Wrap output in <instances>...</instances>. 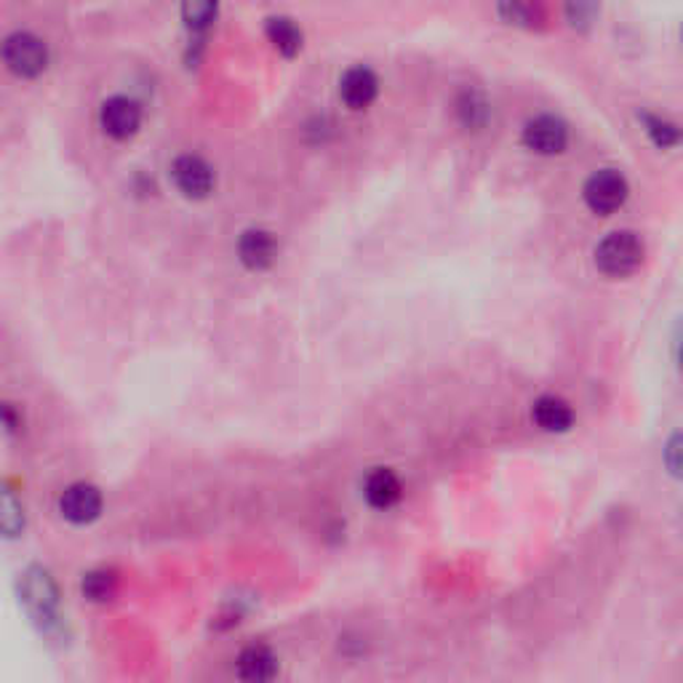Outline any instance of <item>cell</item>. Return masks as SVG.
Instances as JSON below:
<instances>
[{"label": "cell", "mask_w": 683, "mask_h": 683, "mask_svg": "<svg viewBox=\"0 0 683 683\" xmlns=\"http://www.w3.org/2000/svg\"><path fill=\"white\" fill-rule=\"evenodd\" d=\"M19 601L28 611L30 622L35 625L38 633L49 641H62L65 638V617H62V598L54 577L43 566H30L19 579Z\"/></svg>", "instance_id": "6da1fadb"}, {"label": "cell", "mask_w": 683, "mask_h": 683, "mask_svg": "<svg viewBox=\"0 0 683 683\" xmlns=\"http://www.w3.org/2000/svg\"><path fill=\"white\" fill-rule=\"evenodd\" d=\"M643 262V241L633 230H615L596 246V265L604 276L625 278Z\"/></svg>", "instance_id": "7a4b0ae2"}, {"label": "cell", "mask_w": 683, "mask_h": 683, "mask_svg": "<svg viewBox=\"0 0 683 683\" xmlns=\"http://www.w3.org/2000/svg\"><path fill=\"white\" fill-rule=\"evenodd\" d=\"M6 67L22 78H35L49 65V49L41 38L33 33H11L3 43Z\"/></svg>", "instance_id": "3957f363"}, {"label": "cell", "mask_w": 683, "mask_h": 683, "mask_svg": "<svg viewBox=\"0 0 683 683\" xmlns=\"http://www.w3.org/2000/svg\"><path fill=\"white\" fill-rule=\"evenodd\" d=\"M628 193H630L628 180H625L617 169L596 171V174L585 182L583 190L585 203L590 206V212L601 216H609L615 214L617 209H622L625 201H628Z\"/></svg>", "instance_id": "277c9868"}, {"label": "cell", "mask_w": 683, "mask_h": 683, "mask_svg": "<svg viewBox=\"0 0 683 683\" xmlns=\"http://www.w3.org/2000/svg\"><path fill=\"white\" fill-rule=\"evenodd\" d=\"M523 145L540 156H558L569 145V126L555 115H537L523 129Z\"/></svg>", "instance_id": "5b68a950"}, {"label": "cell", "mask_w": 683, "mask_h": 683, "mask_svg": "<svg viewBox=\"0 0 683 683\" xmlns=\"http://www.w3.org/2000/svg\"><path fill=\"white\" fill-rule=\"evenodd\" d=\"M60 513L62 519L75 523V526L97 521L102 513V491L92 483H73V487L62 491Z\"/></svg>", "instance_id": "8992f818"}, {"label": "cell", "mask_w": 683, "mask_h": 683, "mask_svg": "<svg viewBox=\"0 0 683 683\" xmlns=\"http://www.w3.org/2000/svg\"><path fill=\"white\" fill-rule=\"evenodd\" d=\"M171 180L188 198H206L214 188V169L201 156H180L171 163Z\"/></svg>", "instance_id": "52a82bcc"}, {"label": "cell", "mask_w": 683, "mask_h": 683, "mask_svg": "<svg viewBox=\"0 0 683 683\" xmlns=\"http://www.w3.org/2000/svg\"><path fill=\"white\" fill-rule=\"evenodd\" d=\"M99 124L113 139H129L137 134L139 124H142V110L129 97H110L102 105Z\"/></svg>", "instance_id": "ba28073f"}, {"label": "cell", "mask_w": 683, "mask_h": 683, "mask_svg": "<svg viewBox=\"0 0 683 683\" xmlns=\"http://www.w3.org/2000/svg\"><path fill=\"white\" fill-rule=\"evenodd\" d=\"M280 670L276 651L265 643H252L235 660V673L244 683H273Z\"/></svg>", "instance_id": "9c48e42d"}, {"label": "cell", "mask_w": 683, "mask_h": 683, "mask_svg": "<svg viewBox=\"0 0 683 683\" xmlns=\"http://www.w3.org/2000/svg\"><path fill=\"white\" fill-rule=\"evenodd\" d=\"M380 81L369 67H350L340 81V97L350 110H363L376 99Z\"/></svg>", "instance_id": "30bf717a"}, {"label": "cell", "mask_w": 683, "mask_h": 683, "mask_svg": "<svg viewBox=\"0 0 683 683\" xmlns=\"http://www.w3.org/2000/svg\"><path fill=\"white\" fill-rule=\"evenodd\" d=\"M238 254L246 267H252V270H265V267H270L273 262H276L278 244H276V238H273V233L254 227L241 235Z\"/></svg>", "instance_id": "8fae6325"}, {"label": "cell", "mask_w": 683, "mask_h": 683, "mask_svg": "<svg viewBox=\"0 0 683 683\" xmlns=\"http://www.w3.org/2000/svg\"><path fill=\"white\" fill-rule=\"evenodd\" d=\"M401 494H404V487H401V478L391 468H376L363 481V497L374 510L395 508Z\"/></svg>", "instance_id": "7c38bea8"}, {"label": "cell", "mask_w": 683, "mask_h": 683, "mask_svg": "<svg viewBox=\"0 0 683 683\" xmlns=\"http://www.w3.org/2000/svg\"><path fill=\"white\" fill-rule=\"evenodd\" d=\"M532 419L545 433H566L574 425V408L558 395H542L534 401Z\"/></svg>", "instance_id": "4fadbf2b"}, {"label": "cell", "mask_w": 683, "mask_h": 683, "mask_svg": "<svg viewBox=\"0 0 683 683\" xmlns=\"http://www.w3.org/2000/svg\"><path fill=\"white\" fill-rule=\"evenodd\" d=\"M267 38H270L273 46L286 56H294L302 49V30H299L289 17L267 19Z\"/></svg>", "instance_id": "5bb4252c"}, {"label": "cell", "mask_w": 683, "mask_h": 683, "mask_svg": "<svg viewBox=\"0 0 683 683\" xmlns=\"http://www.w3.org/2000/svg\"><path fill=\"white\" fill-rule=\"evenodd\" d=\"M638 120L643 124V131L649 134V139L657 147H662V150H668V147H675L683 142V129L681 126L670 124V120L660 118V115H651V113H638Z\"/></svg>", "instance_id": "9a60e30c"}, {"label": "cell", "mask_w": 683, "mask_h": 683, "mask_svg": "<svg viewBox=\"0 0 683 683\" xmlns=\"http://www.w3.org/2000/svg\"><path fill=\"white\" fill-rule=\"evenodd\" d=\"M83 596L92 598V601H110L118 593V574L113 569H94L83 577L81 583Z\"/></svg>", "instance_id": "2e32d148"}, {"label": "cell", "mask_w": 683, "mask_h": 683, "mask_svg": "<svg viewBox=\"0 0 683 683\" xmlns=\"http://www.w3.org/2000/svg\"><path fill=\"white\" fill-rule=\"evenodd\" d=\"M0 523H3V532L6 537H19V532L24 529V510H22V502L17 500L14 491L6 489L3 491V504H0Z\"/></svg>", "instance_id": "e0dca14e"}, {"label": "cell", "mask_w": 683, "mask_h": 683, "mask_svg": "<svg viewBox=\"0 0 683 683\" xmlns=\"http://www.w3.org/2000/svg\"><path fill=\"white\" fill-rule=\"evenodd\" d=\"M487 115H489V107L481 94H476V92L462 94V99H459V118L465 120V126L478 129V126L487 124Z\"/></svg>", "instance_id": "ac0fdd59"}, {"label": "cell", "mask_w": 683, "mask_h": 683, "mask_svg": "<svg viewBox=\"0 0 683 683\" xmlns=\"http://www.w3.org/2000/svg\"><path fill=\"white\" fill-rule=\"evenodd\" d=\"M662 459H665V470L670 476L683 481V430L668 438L665 449H662Z\"/></svg>", "instance_id": "d6986e66"}, {"label": "cell", "mask_w": 683, "mask_h": 683, "mask_svg": "<svg viewBox=\"0 0 683 683\" xmlns=\"http://www.w3.org/2000/svg\"><path fill=\"white\" fill-rule=\"evenodd\" d=\"M182 17H184V22H188V28L203 30L216 19V6L214 3H188L182 9Z\"/></svg>", "instance_id": "ffe728a7"}, {"label": "cell", "mask_w": 683, "mask_h": 683, "mask_svg": "<svg viewBox=\"0 0 683 683\" xmlns=\"http://www.w3.org/2000/svg\"><path fill=\"white\" fill-rule=\"evenodd\" d=\"M566 14H569L574 28H587L598 14V6L593 3H577V6H566Z\"/></svg>", "instance_id": "44dd1931"}, {"label": "cell", "mask_w": 683, "mask_h": 683, "mask_svg": "<svg viewBox=\"0 0 683 683\" xmlns=\"http://www.w3.org/2000/svg\"><path fill=\"white\" fill-rule=\"evenodd\" d=\"M500 14L508 17L510 22L515 24H534V19H537V9H532V6H500Z\"/></svg>", "instance_id": "7402d4cb"}, {"label": "cell", "mask_w": 683, "mask_h": 683, "mask_svg": "<svg viewBox=\"0 0 683 683\" xmlns=\"http://www.w3.org/2000/svg\"><path fill=\"white\" fill-rule=\"evenodd\" d=\"M3 425L9 433H14L17 427H22V419L14 417V406H11V404L3 406Z\"/></svg>", "instance_id": "603a6c76"}, {"label": "cell", "mask_w": 683, "mask_h": 683, "mask_svg": "<svg viewBox=\"0 0 683 683\" xmlns=\"http://www.w3.org/2000/svg\"><path fill=\"white\" fill-rule=\"evenodd\" d=\"M679 366H681V374H683V340H681V348H679Z\"/></svg>", "instance_id": "cb8c5ba5"}, {"label": "cell", "mask_w": 683, "mask_h": 683, "mask_svg": "<svg viewBox=\"0 0 683 683\" xmlns=\"http://www.w3.org/2000/svg\"><path fill=\"white\" fill-rule=\"evenodd\" d=\"M681 43H683V24H681Z\"/></svg>", "instance_id": "d4e9b609"}, {"label": "cell", "mask_w": 683, "mask_h": 683, "mask_svg": "<svg viewBox=\"0 0 683 683\" xmlns=\"http://www.w3.org/2000/svg\"><path fill=\"white\" fill-rule=\"evenodd\" d=\"M681 529H683V510H681Z\"/></svg>", "instance_id": "484cf974"}]
</instances>
